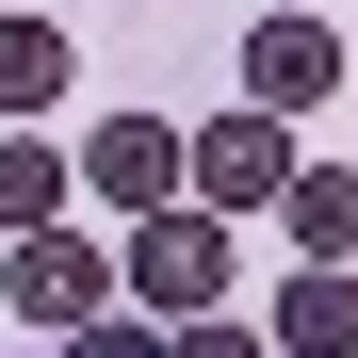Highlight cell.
<instances>
[{
	"label": "cell",
	"instance_id": "6da1fadb",
	"mask_svg": "<svg viewBox=\"0 0 358 358\" xmlns=\"http://www.w3.org/2000/svg\"><path fill=\"white\" fill-rule=\"evenodd\" d=\"M114 277H131V310L147 326H196V310H228V212H131V245H114Z\"/></svg>",
	"mask_w": 358,
	"mask_h": 358
},
{
	"label": "cell",
	"instance_id": "7a4b0ae2",
	"mask_svg": "<svg viewBox=\"0 0 358 358\" xmlns=\"http://www.w3.org/2000/svg\"><path fill=\"white\" fill-rule=\"evenodd\" d=\"M114 245H82V228H17V261H0V310H17L33 342H66V326H98L114 310Z\"/></svg>",
	"mask_w": 358,
	"mask_h": 358
},
{
	"label": "cell",
	"instance_id": "3957f363",
	"mask_svg": "<svg viewBox=\"0 0 358 358\" xmlns=\"http://www.w3.org/2000/svg\"><path fill=\"white\" fill-rule=\"evenodd\" d=\"M179 179H196L212 212H277V196H293V114H261V98L212 114V131L179 147Z\"/></svg>",
	"mask_w": 358,
	"mask_h": 358
},
{
	"label": "cell",
	"instance_id": "277c9868",
	"mask_svg": "<svg viewBox=\"0 0 358 358\" xmlns=\"http://www.w3.org/2000/svg\"><path fill=\"white\" fill-rule=\"evenodd\" d=\"M245 98H261V114L342 98V33H326V17H261V33H245Z\"/></svg>",
	"mask_w": 358,
	"mask_h": 358
},
{
	"label": "cell",
	"instance_id": "5b68a950",
	"mask_svg": "<svg viewBox=\"0 0 358 358\" xmlns=\"http://www.w3.org/2000/svg\"><path fill=\"white\" fill-rule=\"evenodd\" d=\"M82 179L114 212H163L179 196V131H163V114H98V131H82Z\"/></svg>",
	"mask_w": 358,
	"mask_h": 358
},
{
	"label": "cell",
	"instance_id": "8992f818",
	"mask_svg": "<svg viewBox=\"0 0 358 358\" xmlns=\"http://www.w3.org/2000/svg\"><path fill=\"white\" fill-rule=\"evenodd\" d=\"M82 82V49L49 33V17H0V131H49V98Z\"/></svg>",
	"mask_w": 358,
	"mask_h": 358
},
{
	"label": "cell",
	"instance_id": "52a82bcc",
	"mask_svg": "<svg viewBox=\"0 0 358 358\" xmlns=\"http://www.w3.org/2000/svg\"><path fill=\"white\" fill-rule=\"evenodd\" d=\"M261 342H293V358H358V277H342V261H293V293H277Z\"/></svg>",
	"mask_w": 358,
	"mask_h": 358
},
{
	"label": "cell",
	"instance_id": "ba28073f",
	"mask_svg": "<svg viewBox=\"0 0 358 358\" xmlns=\"http://www.w3.org/2000/svg\"><path fill=\"white\" fill-rule=\"evenodd\" d=\"M277 228H293V261H358V163H293Z\"/></svg>",
	"mask_w": 358,
	"mask_h": 358
},
{
	"label": "cell",
	"instance_id": "9c48e42d",
	"mask_svg": "<svg viewBox=\"0 0 358 358\" xmlns=\"http://www.w3.org/2000/svg\"><path fill=\"white\" fill-rule=\"evenodd\" d=\"M66 147H49V131H0V228H66Z\"/></svg>",
	"mask_w": 358,
	"mask_h": 358
},
{
	"label": "cell",
	"instance_id": "30bf717a",
	"mask_svg": "<svg viewBox=\"0 0 358 358\" xmlns=\"http://www.w3.org/2000/svg\"><path fill=\"white\" fill-rule=\"evenodd\" d=\"M49 358H179V326H147V310H98V326H66Z\"/></svg>",
	"mask_w": 358,
	"mask_h": 358
},
{
	"label": "cell",
	"instance_id": "8fae6325",
	"mask_svg": "<svg viewBox=\"0 0 358 358\" xmlns=\"http://www.w3.org/2000/svg\"><path fill=\"white\" fill-rule=\"evenodd\" d=\"M179 358H261V326H228V310H196V326H179Z\"/></svg>",
	"mask_w": 358,
	"mask_h": 358
},
{
	"label": "cell",
	"instance_id": "7c38bea8",
	"mask_svg": "<svg viewBox=\"0 0 358 358\" xmlns=\"http://www.w3.org/2000/svg\"><path fill=\"white\" fill-rule=\"evenodd\" d=\"M0 17H17V0H0Z\"/></svg>",
	"mask_w": 358,
	"mask_h": 358
}]
</instances>
